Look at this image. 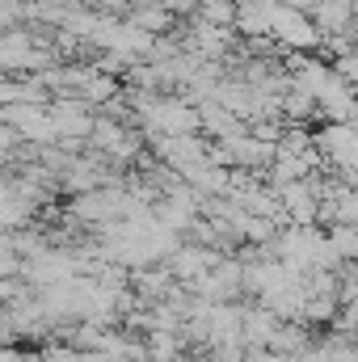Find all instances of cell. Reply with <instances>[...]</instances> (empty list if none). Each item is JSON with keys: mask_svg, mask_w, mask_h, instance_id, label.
<instances>
[{"mask_svg": "<svg viewBox=\"0 0 358 362\" xmlns=\"http://www.w3.org/2000/svg\"><path fill=\"white\" fill-rule=\"evenodd\" d=\"M219 262H224V249H194V245H181L165 266H169V274H173L178 282H190V278H198V274L215 270Z\"/></svg>", "mask_w": 358, "mask_h": 362, "instance_id": "obj_1", "label": "cell"}, {"mask_svg": "<svg viewBox=\"0 0 358 362\" xmlns=\"http://www.w3.org/2000/svg\"><path fill=\"white\" fill-rule=\"evenodd\" d=\"M278 333L274 312H245V346H270Z\"/></svg>", "mask_w": 358, "mask_h": 362, "instance_id": "obj_2", "label": "cell"}, {"mask_svg": "<svg viewBox=\"0 0 358 362\" xmlns=\"http://www.w3.org/2000/svg\"><path fill=\"white\" fill-rule=\"evenodd\" d=\"M228 148H232V165H270V160L278 156L270 144H258V139H241V135H236Z\"/></svg>", "mask_w": 358, "mask_h": 362, "instance_id": "obj_3", "label": "cell"}, {"mask_svg": "<svg viewBox=\"0 0 358 362\" xmlns=\"http://www.w3.org/2000/svg\"><path fill=\"white\" fill-rule=\"evenodd\" d=\"M329 240L337 245V253H342L346 262H358V223H333Z\"/></svg>", "mask_w": 358, "mask_h": 362, "instance_id": "obj_4", "label": "cell"}, {"mask_svg": "<svg viewBox=\"0 0 358 362\" xmlns=\"http://www.w3.org/2000/svg\"><path fill=\"white\" fill-rule=\"evenodd\" d=\"M0 362H34V350H21V346H8V350L0 354Z\"/></svg>", "mask_w": 358, "mask_h": 362, "instance_id": "obj_5", "label": "cell"}]
</instances>
